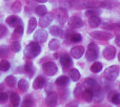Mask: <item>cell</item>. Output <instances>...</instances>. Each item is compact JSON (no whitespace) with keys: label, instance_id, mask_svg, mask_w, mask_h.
Masks as SVG:
<instances>
[{"label":"cell","instance_id":"30","mask_svg":"<svg viewBox=\"0 0 120 107\" xmlns=\"http://www.w3.org/2000/svg\"><path fill=\"white\" fill-rule=\"evenodd\" d=\"M11 102H12L13 106L17 107L19 105V103H20V98H19V96L17 95L16 93H13L12 95H11Z\"/></svg>","mask_w":120,"mask_h":107},{"label":"cell","instance_id":"39","mask_svg":"<svg viewBox=\"0 0 120 107\" xmlns=\"http://www.w3.org/2000/svg\"><path fill=\"white\" fill-rule=\"evenodd\" d=\"M8 100V96L6 93H4V91H2V93H0V103H5L6 101Z\"/></svg>","mask_w":120,"mask_h":107},{"label":"cell","instance_id":"41","mask_svg":"<svg viewBox=\"0 0 120 107\" xmlns=\"http://www.w3.org/2000/svg\"><path fill=\"white\" fill-rule=\"evenodd\" d=\"M6 33H8V29H6V27L4 26V25L0 24V38L4 37V36L6 35Z\"/></svg>","mask_w":120,"mask_h":107},{"label":"cell","instance_id":"13","mask_svg":"<svg viewBox=\"0 0 120 107\" xmlns=\"http://www.w3.org/2000/svg\"><path fill=\"white\" fill-rule=\"evenodd\" d=\"M5 22L8 23V26L16 27L17 25H19V24L22 23V20H21L20 18H18L17 16H15V15H11V16H8V18H6Z\"/></svg>","mask_w":120,"mask_h":107},{"label":"cell","instance_id":"16","mask_svg":"<svg viewBox=\"0 0 120 107\" xmlns=\"http://www.w3.org/2000/svg\"><path fill=\"white\" fill-rule=\"evenodd\" d=\"M82 98L85 102H92L94 99V91L93 89L86 88L82 91Z\"/></svg>","mask_w":120,"mask_h":107},{"label":"cell","instance_id":"11","mask_svg":"<svg viewBox=\"0 0 120 107\" xmlns=\"http://www.w3.org/2000/svg\"><path fill=\"white\" fill-rule=\"evenodd\" d=\"M83 54H84V47L83 46L77 45L72 47V50H71V57L74 58V59H80L83 56Z\"/></svg>","mask_w":120,"mask_h":107},{"label":"cell","instance_id":"43","mask_svg":"<svg viewBox=\"0 0 120 107\" xmlns=\"http://www.w3.org/2000/svg\"><path fill=\"white\" fill-rule=\"evenodd\" d=\"M25 99H26V100L24 101V105L25 106H32V99H31V97L29 96V97H26Z\"/></svg>","mask_w":120,"mask_h":107},{"label":"cell","instance_id":"5","mask_svg":"<svg viewBox=\"0 0 120 107\" xmlns=\"http://www.w3.org/2000/svg\"><path fill=\"white\" fill-rule=\"evenodd\" d=\"M42 68H43L44 74L49 77L54 76V75L58 71V67H57V65L52 61H49V62H46V63H44L43 66H42Z\"/></svg>","mask_w":120,"mask_h":107},{"label":"cell","instance_id":"46","mask_svg":"<svg viewBox=\"0 0 120 107\" xmlns=\"http://www.w3.org/2000/svg\"><path fill=\"white\" fill-rule=\"evenodd\" d=\"M118 60H119V61H120V53L118 54Z\"/></svg>","mask_w":120,"mask_h":107},{"label":"cell","instance_id":"36","mask_svg":"<svg viewBox=\"0 0 120 107\" xmlns=\"http://www.w3.org/2000/svg\"><path fill=\"white\" fill-rule=\"evenodd\" d=\"M11 48H12V50L14 53H19L21 50V44L19 41H14L12 43V45H11Z\"/></svg>","mask_w":120,"mask_h":107},{"label":"cell","instance_id":"3","mask_svg":"<svg viewBox=\"0 0 120 107\" xmlns=\"http://www.w3.org/2000/svg\"><path fill=\"white\" fill-rule=\"evenodd\" d=\"M119 76V68L117 67L116 65H112L109 66L108 68H105L104 70V78L108 81L112 82V81H115Z\"/></svg>","mask_w":120,"mask_h":107},{"label":"cell","instance_id":"27","mask_svg":"<svg viewBox=\"0 0 120 107\" xmlns=\"http://www.w3.org/2000/svg\"><path fill=\"white\" fill-rule=\"evenodd\" d=\"M70 78L72 79L73 81H75V82H77V81H79V79H80V72L78 71L77 69H71L70 70Z\"/></svg>","mask_w":120,"mask_h":107},{"label":"cell","instance_id":"6","mask_svg":"<svg viewBox=\"0 0 120 107\" xmlns=\"http://www.w3.org/2000/svg\"><path fill=\"white\" fill-rule=\"evenodd\" d=\"M92 38L96 40H101V41H108V40L112 39L113 38V35L109 32H92L90 34Z\"/></svg>","mask_w":120,"mask_h":107},{"label":"cell","instance_id":"47","mask_svg":"<svg viewBox=\"0 0 120 107\" xmlns=\"http://www.w3.org/2000/svg\"><path fill=\"white\" fill-rule=\"evenodd\" d=\"M25 107H32V106H25Z\"/></svg>","mask_w":120,"mask_h":107},{"label":"cell","instance_id":"8","mask_svg":"<svg viewBox=\"0 0 120 107\" xmlns=\"http://www.w3.org/2000/svg\"><path fill=\"white\" fill-rule=\"evenodd\" d=\"M53 19H54V16H53V14H51V13H46L45 15L41 16V18H40V20H39V22H38V24L40 25V27L44 29V27L49 26V25L52 23Z\"/></svg>","mask_w":120,"mask_h":107},{"label":"cell","instance_id":"14","mask_svg":"<svg viewBox=\"0 0 120 107\" xmlns=\"http://www.w3.org/2000/svg\"><path fill=\"white\" fill-rule=\"evenodd\" d=\"M68 19V12H66L64 8H60L58 11V13H57V20H58V22L61 25H63L64 23H66Z\"/></svg>","mask_w":120,"mask_h":107},{"label":"cell","instance_id":"28","mask_svg":"<svg viewBox=\"0 0 120 107\" xmlns=\"http://www.w3.org/2000/svg\"><path fill=\"white\" fill-rule=\"evenodd\" d=\"M10 67H11V64L8 60L3 59L0 61V70H1V71H8V70L10 69Z\"/></svg>","mask_w":120,"mask_h":107},{"label":"cell","instance_id":"1","mask_svg":"<svg viewBox=\"0 0 120 107\" xmlns=\"http://www.w3.org/2000/svg\"><path fill=\"white\" fill-rule=\"evenodd\" d=\"M108 2L97 1V0H71V6L76 10L82 8H99L108 5Z\"/></svg>","mask_w":120,"mask_h":107},{"label":"cell","instance_id":"9","mask_svg":"<svg viewBox=\"0 0 120 107\" xmlns=\"http://www.w3.org/2000/svg\"><path fill=\"white\" fill-rule=\"evenodd\" d=\"M45 103L48 107H55L58 103V96L56 93H49V95L46 96Z\"/></svg>","mask_w":120,"mask_h":107},{"label":"cell","instance_id":"15","mask_svg":"<svg viewBox=\"0 0 120 107\" xmlns=\"http://www.w3.org/2000/svg\"><path fill=\"white\" fill-rule=\"evenodd\" d=\"M60 63H61L62 67H63L64 69H68V68L72 65V58L68 55L64 54V55H62L61 58H60Z\"/></svg>","mask_w":120,"mask_h":107},{"label":"cell","instance_id":"25","mask_svg":"<svg viewBox=\"0 0 120 107\" xmlns=\"http://www.w3.org/2000/svg\"><path fill=\"white\" fill-rule=\"evenodd\" d=\"M18 87L21 91H26L29 88V82L25 79H20L18 81Z\"/></svg>","mask_w":120,"mask_h":107},{"label":"cell","instance_id":"10","mask_svg":"<svg viewBox=\"0 0 120 107\" xmlns=\"http://www.w3.org/2000/svg\"><path fill=\"white\" fill-rule=\"evenodd\" d=\"M68 25L71 29H79L83 26V21L81 18L77 16H72L68 19Z\"/></svg>","mask_w":120,"mask_h":107},{"label":"cell","instance_id":"18","mask_svg":"<svg viewBox=\"0 0 120 107\" xmlns=\"http://www.w3.org/2000/svg\"><path fill=\"white\" fill-rule=\"evenodd\" d=\"M45 85V79L43 77H37L33 82V87L35 89H41Z\"/></svg>","mask_w":120,"mask_h":107},{"label":"cell","instance_id":"29","mask_svg":"<svg viewBox=\"0 0 120 107\" xmlns=\"http://www.w3.org/2000/svg\"><path fill=\"white\" fill-rule=\"evenodd\" d=\"M101 13V11L99 8H89L85 12V16L86 17H92V16H98Z\"/></svg>","mask_w":120,"mask_h":107},{"label":"cell","instance_id":"24","mask_svg":"<svg viewBox=\"0 0 120 107\" xmlns=\"http://www.w3.org/2000/svg\"><path fill=\"white\" fill-rule=\"evenodd\" d=\"M59 47H60V41L56 38L52 39L50 41V43H49V48L51 50H57Z\"/></svg>","mask_w":120,"mask_h":107},{"label":"cell","instance_id":"12","mask_svg":"<svg viewBox=\"0 0 120 107\" xmlns=\"http://www.w3.org/2000/svg\"><path fill=\"white\" fill-rule=\"evenodd\" d=\"M115 55H116V48L112 45L106 46L103 50V57L104 59L106 60H113L115 58Z\"/></svg>","mask_w":120,"mask_h":107},{"label":"cell","instance_id":"44","mask_svg":"<svg viewBox=\"0 0 120 107\" xmlns=\"http://www.w3.org/2000/svg\"><path fill=\"white\" fill-rule=\"evenodd\" d=\"M115 42H116V44L120 47V34L116 36V38H115Z\"/></svg>","mask_w":120,"mask_h":107},{"label":"cell","instance_id":"20","mask_svg":"<svg viewBox=\"0 0 120 107\" xmlns=\"http://www.w3.org/2000/svg\"><path fill=\"white\" fill-rule=\"evenodd\" d=\"M82 86L84 87L85 89H86V88L93 89L95 86H97V83H96V81H95V80H93V79L87 78V79H85V80H84V82H83Z\"/></svg>","mask_w":120,"mask_h":107},{"label":"cell","instance_id":"42","mask_svg":"<svg viewBox=\"0 0 120 107\" xmlns=\"http://www.w3.org/2000/svg\"><path fill=\"white\" fill-rule=\"evenodd\" d=\"M78 106H79L78 102L77 101H72V102H70V103L66 104L65 107H78Z\"/></svg>","mask_w":120,"mask_h":107},{"label":"cell","instance_id":"33","mask_svg":"<svg viewBox=\"0 0 120 107\" xmlns=\"http://www.w3.org/2000/svg\"><path fill=\"white\" fill-rule=\"evenodd\" d=\"M91 70L93 72H96V74L101 71L102 70V63H100V62H95V63L91 66Z\"/></svg>","mask_w":120,"mask_h":107},{"label":"cell","instance_id":"34","mask_svg":"<svg viewBox=\"0 0 120 107\" xmlns=\"http://www.w3.org/2000/svg\"><path fill=\"white\" fill-rule=\"evenodd\" d=\"M35 12H36V14L39 15V16H43V15H45L46 13H48V10H46V7L44 5H38L37 7H36Z\"/></svg>","mask_w":120,"mask_h":107},{"label":"cell","instance_id":"17","mask_svg":"<svg viewBox=\"0 0 120 107\" xmlns=\"http://www.w3.org/2000/svg\"><path fill=\"white\" fill-rule=\"evenodd\" d=\"M101 23V19H100L99 16H92L90 17L89 19V25L92 27V29H96L98 27Z\"/></svg>","mask_w":120,"mask_h":107},{"label":"cell","instance_id":"26","mask_svg":"<svg viewBox=\"0 0 120 107\" xmlns=\"http://www.w3.org/2000/svg\"><path fill=\"white\" fill-rule=\"evenodd\" d=\"M5 84L8 87H15L17 84V80L14 76H8L5 78Z\"/></svg>","mask_w":120,"mask_h":107},{"label":"cell","instance_id":"4","mask_svg":"<svg viewBox=\"0 0 120 107\" xmlns=\"http://www.w3.org/2000/svg\"><path fill=\"white\" fill-rule=\"evenodd\" d=\"M98 54H99V48H98L97 44L95 42H92L90 43L89 47H87L86 50V60L87 61H95L96 59L98 58Z\"/></svg>","mask_w":120,"mask_h":107},{"label":"cell","instance_id":"22","mask_svg":"<svg viewBox=\"0 0 120 107\" xmlns=\"http://www.w3.org/2000/svg\"><path fill=\"white\" fill-rule=\"evenodd\" d=\"M68 82H70V79L66 76H60L56 79V81H55V83H56L58 86H65V85L68 84Z\"/></svg>","mask_w":120,"mask_h":107},{"label":"cell","instance_id":"35","mask_svg":"<svg viewBox=\"0 0 120 107\" xmlns=\"http://www.w3.org/2000/svg\"><path fill=\"white\" fill-rule=\"evenodd\" d=\"M21 8H22V5H21V2L20 1H15L14 3L12 4V11L14 13L21 12Z\"/></svg>","mask_w":120,"mask_h":107},{"label":"cell","instance_id":"7","mask_svg":"<svg viewBox=\"0 0 120 107\" xmlns=\"http://www.w3.org/2000/svg\"><path fill=\"white\" fill-rule=\"evenodd\" d=\"M48 37H49V33L42 29L36 31L35 34H34V40L36 42H38V43H44L48 40Z\"/></svg>","mask_w":120,"mask_h":107},{"label":"cell","instance_id":"45","mask_svg":"<svg viewBox=\"0 0 120 107\" xmlns=\"http://www.w3.org/2000/svg\"><path fill=\"white\" fill-rule=\"evenodd\" d=\"M36 1H38V2H40V3H45L48 0H36Z\"/></svg>","mask_w":120,"mask_h":107},{"label":"cell","instance_id":"32","mask_svg":"<svg viewBox=\"0 0 120 107\" xmlns=\"http://www.w3.org/2000/svg\"><path fill=\"white\" fill-rule=\"evenodd\" d=\"M110 100L112 101V103L116 104V105H120V93H111Z\"/></svg>","mask_w":120,"mask_h":107},{"label":"cell","instance_id":"38","mask_svg":"<svg viewBox=\"0 0 120 107\" xmlns=\"http://www.w3.org/2000/svg\"><path fill=\"white\" fill-rule=\"evenodd\" d=\"M59 4H60V6H61V8L65 10L66 7H70L71 6V0H60Z\"/></svg>","mask_w":120,"mask_h":107},{"label":"cell","instance_id":"19","mask_svg":"<svg viewBox=\"0 0 120 107\" xmlns=\"http://www.w3.org/2000/svg\"><path fill=\"white\" fill-rule=\"evenodd\" d=\"M49 32H50L51 35L55 36V37H59V36L63 35V31H62V29H60V27L57 26V25H53V26H51Z\"/></svg>","mask_w":120,"mask_h":107},{"label":"cell","instance_id":"37","mask_svg":"<svg viewBox=\"0 0 120 107\" xmlns=\"http://www.w3.org/2000/svg\"><path fill=\"white\" fill-rule=\"evenodd\" d=\"M24 69L26 72H29V75H33L34 71H35V68H34V65L32 62H27L24 65Z\"/></svg>","mask_w":120,"mask_h":107},{"label":"cell","instance_id":"21","mask_svg":"<svg viewBox=\"0 0 120 107\" xmlns=\"http://www.w3.org/2000/svg\"><path fill=\"white\" fill-rule=\"evenodd\" d=\"M36 26H37V20H36L34 17H32L31 19L29 20V25H27V34L33 33L34 31L36 29Z\"/></svg>","mask_w":120,"mask_h":107},{"label":"cell","instance_id":"31","mask_svg":"<svg viewBox=\"0 0 120 107\" xmlns=\"http://www.w3.org/2000/svg\"><path fill=\"white\" fill-rule=\"evenodd\" d=\"M22 34H23V25H22V23H21V24L17 25V26L15 27L14 37L15 38H19V37H21V36H22Z\"/></svg>","mask_w":120,"mask_h":107},{"label":"cell","instance_id":"2","mask_svg":"<svg viewBox=\"0 0 120 107\" xmlns=\"http://www.w3.org/2000/svg\"><path fill=\"white\" fill-rule=\"evenodd\" d=\"M41 53V47H40L39 43L36 41L31 42L30 44H27L26 47L24 48V56L29 59H33L36 58L37 56H39V54Z\"/></svg>","mask_w":120,"mask_h":107},{"label":"cell","instance_id":"23","mask_svg":"<svg viewBox=\"0 0 120 107\" xmlns=\"http://www.w3.org/2000/svg\"><path fill=\"white\" fill-rule=\"evenodd\" d=\"M68 40L73 43H77V42H80L82 40V36L78 33H73L68 35Z\"/></svg>","mask_w":120,"mask_h":107},{"label":"cell","instance_id":"40","mask_svg":"<svg viewBox=\"0 0 120 107\" xmlns=\"http://www.w3.org/2000/svg\"><path fill=\"white\" fill-rule=\"evenodd\" d=\"M8 55V47L5 45L4 46H0V58L4 57V56Z\"/></svg>","mask_w":120,"mask_h":107}]
</instances>
